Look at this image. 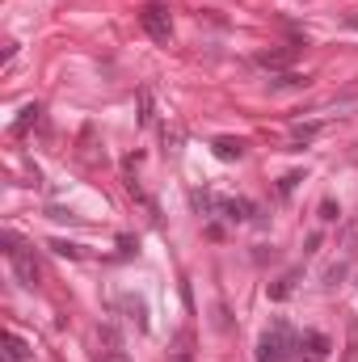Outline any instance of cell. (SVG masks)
<instances>
[{"instance_id": "obj_5", "label": "cell", "mask_w": 358, "mask_h": 362, "mask_svg": "<svg viewBox=\"0 0 358 362\" xmlns=\"http://www.w3.org/2000/svg\"><path fill=\"white\" fill-rule=\"evenodd\" d=\"M26 358H30V345L17 333H5V362H26Z\"/></svg>"}, {"instance_id": "obj_9", "label": "cell", "mask_w": 358, "mask_h": 362, "mask_svg": "<svg viewBox=\"0 0 358 362\" xmlns=\"http://www.w3.org/2000/svg\"><path fill=\"white\" fill-rule=\"evenodd\" d=\"M13 266H17V274H21V278H26V282H30V287H34V282H38V270H34V266H30V257H21V253H13Z\"/></svg>"}, {"instance_id": "obj_6", "label": "cell", "mask_w": 358, "mask_h": 362, "mask_svg": "<svg viewBox=\"0 0 358 362\" xmlns=\"http://www.w3.org/2000/svg\"><path fill=\"white\" fill-rule=\"evenodd\" d=\"M220 206L228 211V219H240V224L253 219V202H249V198H228V202H220Z\"/></svg>"}, {"instance_id": "obj_11", "label": "cell", "mask_w": 358, "mask_h": 362, "mask_svg": "<svg viewBox=\"0 0 358 362\" xmlns=\"http://www.w3.org/2000/svg\"><path fill=\"white\" fill-rule=\"evenodd\" d=\"M303 84H308V80L295 76V72H287V76H278V80H274V89H303Z\"/></svg>"}, {"instance_id": "obj_8", "label": "cell", "mask_w": 358, "mask_h": 362, "mask_svg": "<svg viewBox=\"0 0 358 362\" xmlns=\"http://www.w3.org/2000/svg\"><path fill=\"white\" fill-rule=\"evenodd\" d=\"M291 60H295V51H262V55H258L262 68H287Z\"/></svg>"}, {"instance_id": "obj_2", "label": "cell", "mask_w": 358, "mask_h": 362, "mask_svg": "<svg viewBox=\"0 0 358 362\" xmlns=\"http://www.w3.org/2000/svg\"><path fill=\"white\" fill-rule=\"evenodd\" d=\"M283 337H287V329H283V325H278L274 333H266V337L258 341V362H283V350H287V345H283Z\"/></svg>"}, {"instance_id": "obj_4", "label": "cell", "mask_w": 358, "mask_h": 362, "mask_svg": "<svg viewBox=\"0 0 358 362\" xmlns=\"http://www.w3.org/2000/svg\"><path fill=\"white\" fill-rule=\"evenodd\" d=\"M211 152H215L220 161H240V156H244V143H240V139H228V135H224V139H215V143H211Z\"/></svg>"}, {"instance_id": "obj_1", "label": "cell", "mask_w": 358, "mask_h": 362, "mask_svg": "<svg viewBox=\"0 0 358 362\" xmlns=\"http://www.w3.org/2000/svg\"><path fill=\"white\" fill-rule=\"evenodd\" d=\"M139 21H143V30L152 34V42L169 46V38H173V21H169V9H165V5L147 0V5H143V13H139Z\"/></svg>"}, {"instance_id": "obj_13", "label": "cell", "mask_w": 358, "mask_h": 362, "mask_svg": "<svg viewBox=\"0 0 358 362\" xmlns=\"http://www.w3.org/2000/svg\"><path fill=\"white\" fill-rule=\"evenodd\" d=\"M51 248H55L60 257H80V248H76V244H64V240H55V244H51Z\"/></svg>"}, {"instance_id": "obj_3", "label": "cell", "mask_w": 358, "mask_h": 362, "mask_svg": "<svg viewBox=\"0 0 358 362\" xmlns=\"http://www.w3.org/2000/svg\"><path fill=\"white\" fill-rule=\"evenodd\" d=\"M299 345L308 350V358H312V362L329 358V337H325V333H303V341H299Z\"/></svg>"}, {"instance_id": "obj_14", "label": "cell", "mask_w": 358, "mask_h": 362, "mask_svg": "<svg viewBox=\"0 0 358 362\" xmlns=\"http://www.w3.org/2000/svg\"><path fill=\"white\" fill-rule=\"evenodd\" d=\"M287 291H291V278H283V282H274V287H270V295H274V299H287Z\"/></svg>"}, {"instance_id": "obj_12", "label": "cell", "mask_w": 358, "mask_h": 362, "mask_svg": "<svg viewBox=\"0 0 358 362\" xmlns=\"http://www.w3.org/2000/svg\"><path fill=\"white\" fill-rule=\"evenodd\" d=\"M321 219H325V224H333V219H341V206H337L333 198H329V202H321Z\"/></svg>"}, {"instance_id": "obj_10", "label": "cell", "mask_w": 358, "mask_h": 362, "mask_svg": "<svg viewBox=\"0 0 358 362\" xmlns=\"http://www.w3.org/2000/svg\"><path fill=\"white\" fill-rule=\"evenodd\" d=\"M38 114H42L38 106H26V110H21V118L13 123V135H26V127H30V123H38Z\"/></svg>"}, {"instance_id": "obj_7", "label": "cell", "mask_w": 358, "mask_h": 362, "mask_svg": "<svg viewBox=\"0 0 358 362\" xmlns=\"http://www.w3.org/2000/svg\"><path fill=\"white\" fill-rule=\"evenodd\" d=\"M321 131H325V123H295V127H291V139H295V143H312Z\"/></svg>"}, {"instance_id": "obj_15", "label": "cell", "mask_w": 358, "mask_h": 362, "mask_svg": "<svg viewBox=\"0 0 358 362\" xmlns=\"http://www.w3.org/2000/svg\"><path fill=\"white\" fill-rule=\"evenodd\" d=\"M139 106H143V114H139V118H143V123H152V97H147V93L139 97Z\"/></svg>"}]
</instances>
